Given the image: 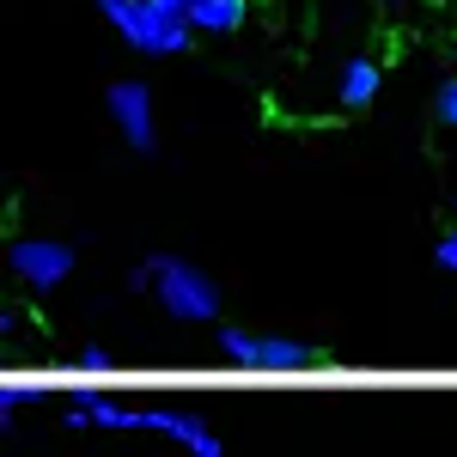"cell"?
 <instances>
[{
  "label": "cell",
  "instance_id": "6da1fadb",
  "mask_svg": "<svg viewBox=\"0 0 457 457\" xmlns=\"http://www.w3.org/2000/svg\"><path fill=\"white\" fill-rule=\"evenodd\" d=\"M135 281H141L177 323H213V317H220V287H213V275H202V269L183 262V256H146L141 269H135Z\"/></svg>",
  "mask_w": 457,
  "mask_h": 457
},
{
  "label": "cell",
  "instance_id": "7a4b0ae2",
  "mask_svg": "<svg viewBox=\"0 0 457 457\" xmlns=\"http://www.w3.org/2000/svg\"><path fill=\"white\" fill-rule=\"evenodd\" d=\"M104 6V19L116 31L129 37V49H141V55H177V49H189V19L183 12H165L159 0H98Z\"/></svg>",
  "mask_w": 457,
  "mask_h": 457
},
{
  "label": "cell",
  "instance_id": "3957f363",
  "mask_svg": "<svg viewBox=\"0 0 457 457\" xmlns=\"http://www.w3.org/2000/svg\"><path fill=\"white\" fill-rule=\"evenodd\" d=\"M220 353L238 360V366H256V372H305V366H323V360H329V353L312 348V342L256 336V329H232V323H220Z\"/></svg>",
  "mask_w": 457,
  "mask_h": 457
},
{
  "label": "cell",
  "instance_id": "277c9868",
  "mask_svg": "<svg viewBox=\"0 0 457 457\" xmlns=\"http://www.w3.org/2000/svg\"><path fill=\"white\" fill-rule=\"evenodd\" d=\"M110 104V122L122 129V141L135 146V153H153L159 146V122H153V92H146L141 79H116L104 92Z\"/></svg>",
  "mask_w": 457,
  "mask_h": 457
},
{
  "label": "cell",
  "instance_id": "5b68a950",
  "mask_svg": "<svg viewBox=\"0 0 457 457\" xmlns=\"http://www.w3.org/2000/svg\"><path fill=\"white\" fill-rule=\"evenodd\" d=\"M6 256H12V275L37 293H49L73 275V245H62V238H19Z\"/></svg>",
  "mask_w": 457,
  "mask_h": 457
},
{
  "label": "cell",
  "instance_id": "8992f818",
  "mask_svg": "<svg viewBox=\"0 0 457 457\" xmlns=\"http://www.w3.org/2000/svg\"><path fill=\"white\" fill-rule=\"evenodd\" d=\"M378 86H385V73H378V62L353 55V62H342V79H336V98H342V110H366L372 98H378Z\"/></svg>",
  "mask_w": 457,
  "mask_h": 457
},
{
  "label": "cell",
  "instance_id": "52a82bcc",
  "mask_svg": "<svg viewBox=\"0 0 457 457\" xmlns=\"http://www.w3.org/2000/svg\"><path fill=\"white\" fill-rule=\"evenodd\" d=\"M183 19H189V31L226 37V31H238V25H245V0H195Z\"/></svg>",
  "mask_w": 457,
  "mask_h": 457
},
{
  "label": "cell",
  "instance_id": "ba28073f",
  "mask_svg": "<svg viewBox=\"0 0 457 457\" xmlns=\"http://www.w3.org/2000/svg\"><path fill=\"white\" fill-rule=\"evenodd\" d=\"M433 122L439 129H457V73L439 86V98H433Z\"/></svg>",
  "mask_w": 457,
  "mask_h": 457
},
{
  "label": "cell",
  "instance_id": "9c48e42d",
  "mask_svg": "<svg viewBox=\"0 0 457 457\" xmlns=\"http://www.w3.org/2000/svg\"><path fill=\"white\" fill-rule=\"evenodd\" d=\"M110 366H116L110 348H79V372H110Z\"/></svg>",
  "mask_w": 457,
  "mask_h": 457
},
{
  "label": "cell",
  "instance_id": "30bf717a",
  "mask_svg": "<svg viewBox=\"0 0 457 457\" xmlns=\"http://www.w3.org/2000/svg\"><path fill=\"white\" fill-rule=\"evenodd\" d=\"M433 256H439V269H445V275H457V232H445V238L433 245Z\"/></svg>",
  "mask_w": 457,
  "mask_h": 457
},
{
  "label": "cell",
  "instance_id": "8fae6325",
  "mask_svg": "<svg viewBox=\"0 0 457 457\" xmlns=\"http://www.w3.org/2000/svg\"><path fill=\"white\" fill-rule=\"evenodd\" d=\"M159 6H165V12H189L195 0H159Z\"/></svg>",
  "mask_w": 457,
  "mask_h": 457
},
{
  "label": "cell",
  "instance_id": "7c38bea8",
  "mask_svg": "<svg viewBox=\"0 0 457 457\" xmlns=\"http://www.w3.org/2000/svg\"><path fill=\"white\" fill-rule=\"evenodd\" d=\"M403 6H409V0H385V12H403Z\"/></svg>",
  "mask_w": 457,
  "mask_h": 457
}]
</instances>
